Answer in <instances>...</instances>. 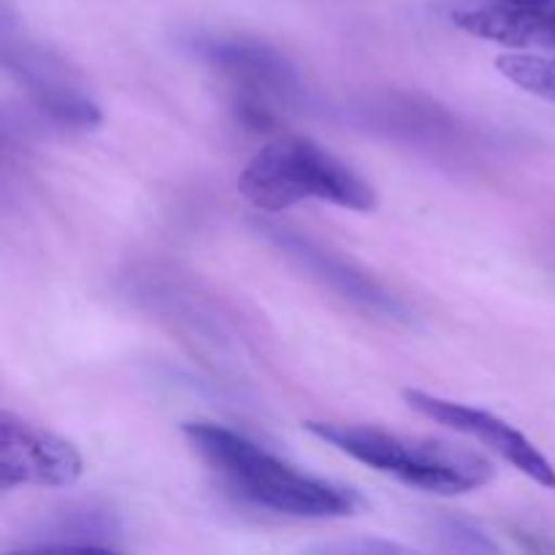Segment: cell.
<instances>
[{
  "label": "cell",
  "instance_id": "277c9868",
  "mask_svg": "<svg viewBox=\"0 0 555 555\" xmlns=\"http://www.w3.org/2000/svg\"><path fill=\"white\" fill-rule=\"evenodd\" d=\"M3 63L27 92L36 112L52 125L65 130H92L103 122L101 108L76 79L70 65L47 47L5 36Z\"/></svg>",
  "mask_w": 555,
  "mask_h": 555
},
{
  "label": "cell",
  "instance_id": "8992f818",
  "mask_svg": "<svg viewBox=\"0 0 555 555\" xmlns=\"http://www.w3.org/2000/svg\"><path fill=\"white\" fill-rule=\"evenodd\" d=\"M85 475V459L60 434L11 412L0 415V488H70Z\"/></svg>",
  "mask_w": 555,
  "mask_h": 555
},
{
  "label": "cell",
  "instance_id": "5b68a950",
  "mask_svg": "<svg viewBox=\"0 0 555 555\" xmlns=\"http://www.w3.org/2000/svg\"><path fill=\"white\" fill-rule=\"evenodd\" d=\"M258 228L293 266H298L304 274H309L314 282L328 287V291H334L345 301L356 304L358 309H363L369 314H377V318H410V312H406L404 301L399 296H393L388 287L379 285L369 271H363L361 266L352 263L345 255L323 247L320 242H314V238L304 236V233L293 231L287 225L260 222Z\"/></svg>",
  "mask_w": 555,
  "mask_h": 555
},
{
  "label": "cell",
  "instance_id": "52a82bcc",
  "mask_svg": "<svg viewBox=\"0 0 555 555\" xmlns=\"http://www.w3.org/2000/svg\"><path fill=\"white\" fill-rule=\"evenodd\" d=\"M404 401L428 421L466 434L472 439H480L486 448L502 455L507 464L524 472L537 486L555 488V466L547 461V455H542V450L504 417L469 404H459V401L439 399V396L423 393V390H404Z\"/></svg>",
  "mask_w": 555,
  "mask_h": 555
},
{
  "label": "cell",
  "instance_id": "ba28073f",
  "mask_svg": "<svg viewBox=\"0 0 555 555\" xmlns=\"http://www.w3.org/2000/svg\"><path fill=\"white\" fill-rule=\"evenodd\" d=\"M190 52L236 81L242 92L280 103L301 101L304 85L296 65L258 38L201 36L190 41Z\"/></svg>",
  "mask_w": 555,
  "mask_h": 555
},
{
  "label": "cell",
  "instance_id": "7a4b0ae2",
  "mask_svg": "<svg viewBox=\"0 0 555 555\" xmlns=\"http://www.w3.org/2000/svg\"><path fill=\"white\" fill-rule=\"evenodd\" d=\"M236 188L263 211H285L304 201H323L352 211L377 206V193L356 168L309 139L266 144L249 157Z\"/></svg>",
  "mask_w": 555,
  "mask_h": 555
},
{
  "label": "cell",
  "instance_id": "3957f363",
  "mask_svg": "<svg viewBox=\"0 0 555 555\" xmlns=\"http://www.w3.org/2000/svg\"><path fill=\"white\" fill-rule=\"evenodd\" d=\"M304 428L358 464L439 496L477 491L493 477V464L488 459L431 439H410L383 428L334 421H309Z\"/></svg>",
  "mask_w": 555,
  "mask_h": 555
},
{
  "label": "cell",
  "instance_id": "4fadbf2b",
  "mask_svg": "<svg viewBox=\"0 0 555 555\" xmlns=\"http://www.w3.org/2000/svg\"><path fill=\"white\" fill-rule=\"evenodd\" d=\"M233 114H236L238 125L255 130V133H266V130L276 128V117L271 112L269 98L253 95V92H242V95L233 101Z\"/></svg>",
  "mask_w": 555,
  "mask_h": 555
},
{
  "label": "cell",
  "instance_id": "7c38bea8",
  "mask_svg": "<svg viewBox=\"0 0 555 555\" xmlns=\"http://www.w3.org/2000/svg\"><path fill=\"white\" fill-rule=\"evenodd\" d=\"M496 68L520 90L555 103V57L537 52H509L496 60Z\"/></svg>",
  "mask_w": 555,
  "mask_h": 555
},
{
  "label": "cell",
  "instance_id": "30bf717a",
  "mask_svg": "<svg viewBox=\"0 0 555 555\" xmlns=\"http://www.w3.org/2000/svg\"><path fill=\"white\" fill-rule=\"evenodd\" d=\"M22 551H122V520L112 507L98 502L63 504L43 515Z\"/></svg>",
  "mask_w": 555,
  "mask_h": 555
},
{
  "label": "cell",
  "instance_id": "6da1fadb",
  "mask_svg": "<svg viewBox=\"0 0 555 555\" xmlns=\"http://www.w3.org/2000/svg\"><path fill=\"white\" fill-rule=\"evenodd\" d=\"M182 434L222 486L249 507L307 520L347 518L361 507L356 491L298 472L231 428L217 423H184Z\"/></svg>",
  "mask_w": 555,
  "mask_h": 555
},
{
  "label": "cell",
  "instance_id": "9c48e42d",
  "mask_svg": "<svg viewBox=\"0 0 555 555\" xmlns=\"http://www.w3.org/2000/svg\"><path fill=\"white\" fill-rule=\"evenodd\" d=\"M358 122L388 139L410 141L421 146H461L466 144V128L439 103L412 95L366 98L356 108Z\"/></svg>",
  "mask_w": 555,
  "mask_h": 555
},
{
  "label": "cell",
  "instance_id": "8fae6325",
  "mask_svg": "<svg viewBox=\"0 0 555 555\" xmlns=\"http://www.w3.org/2000/svg\"><path fill=\"white\" fill-rule=\"evenodd\" d=\"M455 27L482 41L504 43L515 49H547L555 52L553 11L526 9V5L486 0V3L459 5L450 14Z\"/></svg>",
  "mask_w": 555,
  "mask_h": 555
},
{
  "label": "cell",
  "instance_id": "9a60e30c",
  "mask_svg": "<svg viewBox=\"0 0 555 555\" xmlns=\"http://www.w3.org/2000/svg\"><path fill=\"white\" fill-rule=\"evenodd\" d=\"M504 3L526 5V9H540V11H553V14H555V0H504Z\"/></svg>",
  "mask_w": 555,
  "mask_h": 555
},
{
  "label": "cell",
  "instance_id": "5bb4252c",
  "mask_svg": "<svg viewBox=\"0 0 555 555\" xmlns=\"http://www.w3.org/2000/svg\"><path fill=\"white\" fill-rule=\"evenodd\" d=\"M439 534H442L444 540H448V545L455 547V551H496V545H493L480 529H475V526L459 518L442 520Z\"/></svg>",
  "mask_w": 555,
  "mask_h": 555
}]
</instances>
